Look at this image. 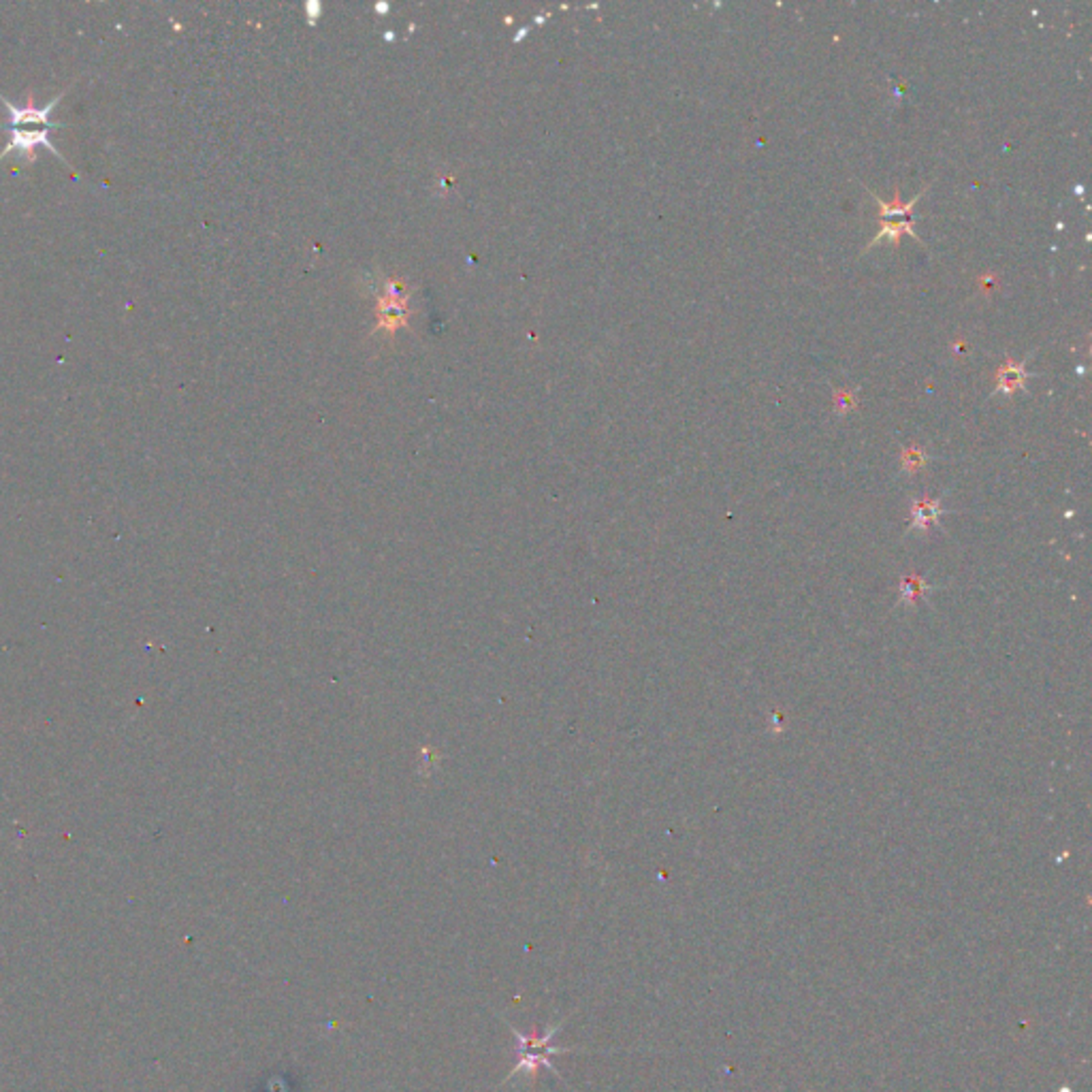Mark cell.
Instances as JSON below:
<instances>
[{
    "mask_svg": "<svg viewBox=\"0 0 1092 1092\" xmlns=\"http://www.w3.org/2000/svg\"><path fill=\"white\" fill-rule=\"evenodd\" d=\"M1024 365H1026L1024 361L1016 363V361L1007 359L1000 365L999 372H996V389H994V393H1003L1007 397H1012L1013 391H1022L1026 380L1030 378Z\"/></svg>",
    "mask_w": 1092,
    "mask_h": 1092,
    "instance_id": "obj_4",
    "label": "cell"
},
{
    "mask_svg": "<svg viewBox=\"0 0 1092 1092\" xmlns=\"http://www.w3.org/2000/svg\"><path fill=\"white\" fill-rule=\"evenodd\" d=\"M931 591V585L926 583L924 578L919 577H905L900 578V597L907 600V602H919L924 600V596Z\"/></svg>",
    "mask_w": 1092,
    "mask_h": 1092,
    "instance_id": "obj_6",
    "label": "cell"
},
{
    "mask_svg": "<svg viewBox=\"0 0 1092 1092\" xmlns=\"http://www.w3.org/2000/svg\"><path fill=\"white\" fill-rule=\"evenodd\" d=\"M63 94L64 92L56 94L45 107L15 105V103H11V100L5 99V96L0 94V100H2V105H5L6 112H9V143H6V148L0 152V161L11 154L32 156L35 148H39V145H43V148L50 149L56 158L64 161L63 154L58 152V148L51 143L50 136L54 128H63V124H56V122H51L50 120V113L56 109L60 99H63Z\"/></svg>",
    "mask_w": 1092,
    "mask_h": 1092,
    "instance_id": "obj_1",
    "label": "cell"
},
{
    "mask_svg": "<svg viewBox=\"0 0 1092 1092\" xmlns=\"http://www.w3.org/2000/svg\"><path fill=\"white\" fill-rule=\"evenodd\" d=\"M873 199L879 203V224H882V230L877 233V237L866 246L864 252H869L870 248H875L877 243L886 242V239L892 243L894 248H898L900 237L905 235V233H909L915 242L922 243L918 233L913 230V207H915V203L922 199V194L913 197L909 203H903V201H900V188H894V199L890 201V203L879 199L877 194H873ZM922 246H924V243H922Z\"/></svg>",
    "mask_w": 1092,
    "mask_h": 1092,
    "instance_id": "obj_3",
    "label": "cell"
},
{
    "mask_svg": "<svg viewBox=\"0 0 1092 1092\" xmlns=\"http://www.w3.org/2000/svg\"><path fill=\"white\" fill-rule=\"evenodd\" d=\"M900 461H903V472L918 474L919 470H924L926 463H928V454H926V450H922V448L918 446H907L903 448Z\"/></svg>",
    "mask_w": 1092,
    "mask_h": 1092,
    "instance_id": "obj_7",
    "label": "cell"
},
{
    "mask_svg": "<svg viewBox=\"0 0 1092 1092\" xmlns=\"http://www.w3.org/2000/svg\"><path fill=\"white\" fill-rule=\"evenodd\" d=\"M832 399H834V412H837L838 416H845L847 412H851V410H856L858 391H837V389H834Z\"/></svg>",
    "mask_w": 1092,
    "mask_h": 1092,
    "instance_id": "obj_8",
    "label": "cell"
},
{
    "mask_svg": "<svg viewBox=\"0 0 1092 1092\" xmlns=\"http://www.w3.org/2000/svg\"><path fill=\"white\" fill-rule=\"evenodd\" d=\"M939 516H941V502H939V499L922 497V499H915V502H913L911 506L913 528L922 529V532H928L932 525H937Z\"/></svg>",
    "mask_w": 1092,
    "mask_h": 1092,
    "instance_id": "obj_5",
    "label": "cell"
},
{
    "mask_svg": "<svg viewBox=\"0 0 1092 1092\" xmlns=\"http://www.w3.org/2000/svg\"><path fill=\"white\" fill-rule=\"evenodd\" d=\"M497 1018L502 1020V1022L508 1026L510 1033H512V1035H515V1039H516V1041H515V1067H512V1071H510L508 1078L503 1080V1084H508L510 1080H515L516 1075L523 1074V1071L534 1078V1074L540 1067H546L552 1075H555V1078H557V1080L564 1082V1075H561V1071L555 1067V1061H552V1058H555V1056H559V1054H570V1052H577V1049L552 1045V1039H555V1035H557L559 1030L564 1029L565 1020H559L555 1026H551V1029L546 1030L544 1035H538V1033H534V1035H525V1033H521V1030L516 1029V1026H512V1024L503 1018V1016H499V1013H497Z\"/></svg>",
    "mask_w": 1092,
    "mask_h": 1092,
    "instance_id": "obj_2",
    "label": "cell"
}]
</instances>
